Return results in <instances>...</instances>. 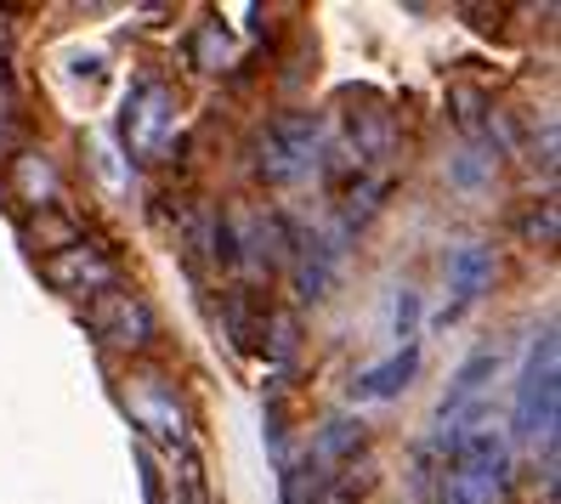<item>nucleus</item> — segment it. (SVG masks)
<instances>
[{"mask_svg": "<svg viewBox=\"0 0 561 504\" xmlns=\"http://www.w3.org/2000/svg\"><path fill=\"white\" fill-rule=\"evenodd\" d=\"M556 323H545L527 346L522 363V380H516V443L527 448H545V465H556Z\"/></svg>", "mask_w": 561, "mask_h": 504, "instance_id": "f257e3e1", "label": "nucleus"}, {"mask_svg": "<svg viewBox=\"0 0 561 504\" xmlns=\"http://www.w3.org/2000/svg\"><path fill=\"white\" fill-rule=\"evenodd\" d=\"M329 159V125L323 114H278L255 142V171L267 176L273 187L307 182L318 164Z\"/></svg>", "mask_w": 561, "mask_h": 504, "instance_id": "f03ea898", "label": "nucleus"}, {"mask_svg": "<svg viewBox=\"0 0 561 504\" xmlns=\"http://www.w3.org/2000/svg\"><path fill=\"white\" fill-rule=\"evenodd\" d=\"M125 148L137 153V159H164V142H171V130H176V96L164 80H137L125 96Z\"/></svg>", "mask_w": 561, "mask_h": 504, "instance_id": "7ed1b4c3", "label": "nucleus"}, {"mask_svg": "<svg viewBox=\"0 0 561 504\" xmlns=\"http://www.w3.org/2000/svg\"><path fill=\"white\" fill-rule=\"evenodd\" d=\"M493 375H500V352H471L466 363L454 368V380H448V391H443V402H437V448H448L454 431L482 409Z\"/></svg>", "mask_w": 561, "mask_h": 504, "instance_id": "20e7f679", "label": "nucleus"}, {"mask_svg": "<svg viewBox=\"0 0 561 504\" xmlns=\"http://www.w3.org/2000/svg\"><path fill=\"white\" fill-rule=\"evenodd\" d=\"M493 244H482V239H466V244H454L448 250V261H443V273H448V307H443V323H454V318H466L477 300H482V289L493 284Z\"/></svg>", "mask_w": 561, "mask_h": 504, "instance_id": "39448f33", "label": "nucleus"}, {"mask_svg": "<svg viewBox=\"0 0 561 504\" xmlns=\"http://www.w3.org/2000/svg\"><path fill=\"white\" fill-rule=\"evenodd\" d=\"M346 232L335 227V232H301L295 239V289H301V300H323L329 295V284H335V273H341V244Z\"/></svg>", "mask_w": 561, "mask_h": 504, "instance_id": "423d86ee", "label": "nucleus"}, {"mask_svg": "<svg viewBox=\"0 0 561 504\" xmlns=\"http://www.w3.org/2000/svg\"><path fill=\"white\" fill-rule=\"evenodd\" d=\"M46 278L62 289V295H103V289H114V261L108 255H96L85 239L80 244H69V250H57L51 261H46Z\"/></svg>", "mask_w": 561, "mask_h": 504, "instance_id": "0eeeda50", "label": "nucleus"}, {"mask_svg": "<svg viewBox=\"0 0 561 504\" xmlns=\"http://www.w3.org/2000/svg\"><path fill=\"white\" fill-rule=\"evenodd\" d=\"M414 375H420V346H403V352H391L386 363L363 368V375L346 386V397L352 402H391V397H403L414 386Z\"/></svg>", "mask_w": 561, "mask_h": 504, "instance_id": "6e6552de", "label": "nucleus"}, {"mask_svg": "<svg viewBox=\"0 0 561 504\" xmlns=\"http://www.w3.org/2000/svg\"><path fill=\"white\" fill-rule=\"evenodd\" d=\"M91 323H96V334H103V341H114V346H142L148 334H153V318H148V307L137 295H103L91 307Z\"/></svg>", "mask_w": 561, "mask_h": 504, "instance_id": "1a4fd4ad", "label": "nucleus"}, {"mask_svg": "<svg viewBox=\"0 0 561 504\" xmlns=\"http://www.w3.org/2000/svg\"><path fill=\"white\" fill-rule=\"evenodd\" d=\"M363 454V420H329L318 431V443L307 448V459L323 470V477H335V465H352Z\"/></svg>", "mask_w": 561, "mask_h": 504, "instance_id": "9d476101", "label": "nucleus"}, {"mask_svg": "<svg viewBox=\"0 0 561 504\" xmlns=\"http://www.w3.org/2000/svg\"><path fill=\"white\" fill-rule=\"evenodd\" d=\"M130 420H142V425H153L159 436H182V414H176V402L164 397L159 386H148V391H130Z\"/></svg>", "mask_w": 561, "mask_h": 504, "instance_id": "9b49d317", "label": "nucleus"}, {"mask_svg": "<svg viewBox=\"0 0 561 504\" xmlns=\"http://www.w3.org/2000/svg\"><path fill=\"white\" fill-rule=\"evenodd\" d=\"M420 318H425V300H420L414 284H403L398 295H391V341H398V352L420 346Z\"/></svg>", "mask_w": 561, "mask_h": 504, "instance_id": "f8f14e48", "label": "nucleus"}, {"mask_svg": "<svg viewBox=\"0 0 561 504\" xmlns=\"http://www.w3.org/2000/svg\"><path fill=\"white\" fill-rule=\"evenodd\" d=\"M199 57H205V69H233V41L221 35V23L199 28Z\"/></svg>", "mask_w": 561, "mask_h": 504, "instance_id": "ddd939ff", "label": "nucleus"}, {"mask_svg": "<svg viewBox=\"0 0 561 504\" xmlns=\"http://www.w3.org/2000/svg\"><path fill=\"white\" fill-rule=\"evenodd\" d=\"M527 232H534V239H545V244H550V239H556V210L545 205V216H534V221H527Z\"/></svg>", "mask_w": 561, "mask_h": 504, "instance_id": "4468645a", "label": "nucleus"}, {"mask_svg": "<svg viewBox=\"0 0 561 504\" xmlns=\"http://www.w3.org/2000/svg\"><path fill=\"white\" fill-rule=\"evenodd\" d=\"M323 504H352V488H329V499Z\"/></svg>", "mask_w": 561, "mask_h": 504, "instance_id": "2eb2a0df", "label": "nucleus"}]
</instances>
